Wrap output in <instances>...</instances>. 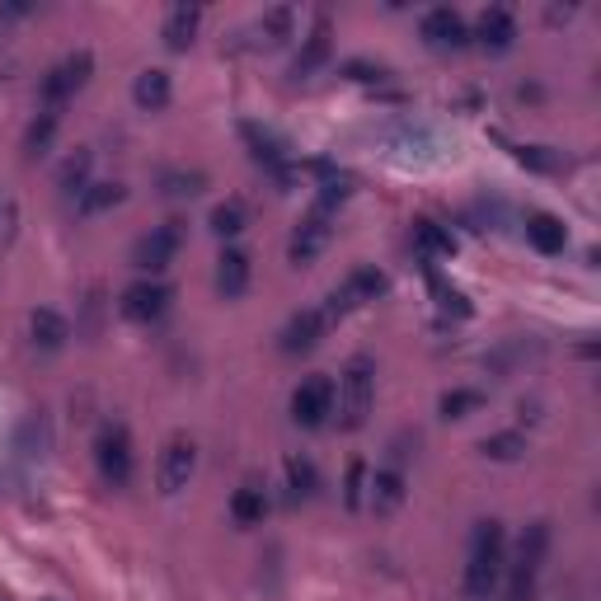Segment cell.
I'll list each match as a JSON object with an SVG mask.
<instances>
[{"mask_svg": "<svg viewBox=\"0 0 601 601\" xmlns=\"http://www.w3.org/2000/svg\"><path fill=\"white\" fill-rule=\"evenodd\" d=\"M503 522H479L475 536H470V564H465V592L470 601H489L494 597V587L503 583V569H508V559H503Z\"/></svg>", "mask_w": 601, "mask_h": 601, "instance_id": "cell-1", "label": "cell"}, {"mask_svg": "<svg viewBox=\"0 0 601 601\" xmlns=\"http://www.w3.org/2000/svg\"><path fill=\"white\" fill-rule=\"evenodd\" d=\"M371 395H376V362L367 353H357L339 376V395H334V409H339V428L357 432L371 414Z\"/></svg>", "mask_w": 601, "mask_h": 601, "instance_id": "cell-2", "label": "cell"}, {"mask_svg": "<svg viewBox=\"0 0 601 601\" xmlns=\"http://www.w3.org/2000/svg\"><path fill=\"white\" fill-rule=\"evenodd\" d=\"M545 550H550V522H531L517 540V555L508 564V601H531L540 578V564H545Z\"/></svg>", "mask_w": 601, "mask_h": 601, "instance_id": "cell-3", "label": "cell"}, {"mask_svg": "<svg viewBox=\"0 0 601 601\" xmlns=\"http://www.w3.org/2000/svg\"><path fill=\"white\" fill-rule=\"evenodd\" d=\"M94 461H99V475L113 484V489H127L132 484V437H127L123 423H104L99 428V442H94Z\"/></svg>", "mask_w": 601, "mask_h": 601, "instance_id": "cell-4", "label": "cell"}, {"mask_svg": "<svg viewBox=\"0 0 601 601\" xmlns=\"http://www.w3.org/2000/svg\"><path fill=\"white\" fill-rule=\"evenodd\" d=\"M376 296H386V273H381V268H353V273L343 278V287L329 292V301H324L320 310L329 315V324H334V320H343L348 310L376 301Z\"/></svg>", "mask_w": 601, "mask_h": 601, "instance_id": "cell-5", "label": "cell"}, {"mask_svg": "<svg viewBox=\"0 0 601 601\" xmlns=\"http://www.w3.org/2000/svg\"><path fill=\"white\" fill-rule=\"evenodd\" d=\"M179 249H184V221H165V226H155L151 235H141L137 245H132V268L155 278V273L170 268Z\"/></svg>", "mask_w": 601, "mask_h": 601, "instance_id": "cell-6", "label": "cell"}, {"mask_svg": "<svg viewBox=\"0 0 601 601\" xmlns=\"http://www.w3.org/2000/svg\"><path fill=\"white\" fill-rule=\"evenodd\" d=\"M90 71H94V57L85 52V47H80V52H71L62 66H52V71H47V80H43V108H52V113H57V108H62L71 94L85 90Z\"/></svg>", "mask_w": 601, "mask_h": 601, "instance_id": "cell-7", "label": "cell"}, {"mask_svg": "<svg viewBox=\"0 0 601 601\" xmlns=\"http://www.w3.org/2000/svg\"><path fill=\"white\" fill-rule=\"evenodd\" d=\"M170 301H174V292L160 278H141V282H132V287L123 292L118 310H123V320H132V324H151V320H160V315L170 310Z\"/></svg>", "mask_w": 601, "mask_h": 601, "instance_id": "cell-8", "label": "cell"}, {"mask_svg": "<svg viewBox=\"0 0 601 601\" xmlns=\"http://www.w3.org/2000/svg\"><path fill=\"white\" fill-rule=\"evenodd\" d=\"M334 414V381L329 376H310L292 390V418L301 428H320Z\"/></svg>", "mask_w": 601, "mask_h": 601, "instance_id": "cell-9", "label": "cell"}, {"mask_svg": "<svg viewBox=\"0 0 601 601\" xmlns=\"http://www.w3.org/2000/svg\"><path fill=\"white\" fill-rule=\"evenodd\" d=\"M240 137L249 141V155L259 160L263 170L273 174L278 184H292V160H287V141L278 137V132H268V127L259 123H240Z\"/></svg>", "mask_w": 601, "mask_h": 601, "instance_id": "cell-10", "label": "cell"}, {"mask_svg": "<svg viewBox=\"0 0 601 601\" xmlns=\"http://www.w3.org/2000/svg\"><path fill=\"white\" fill-rule=\"evenodd\" d=\"M193 470H198V447H193L188 437H174L170 447L160 451V465H155V484H160V494H179V489H188Z\"/></svg>", "mask_w": 601, "mask_h": 601, "instance_id": "cell-11", "label": "cell"}, {"mask_svg": "<svg viewBox=\"0 0 601 601\" xmlns=\"http://www.w3.org/2000/svg\"><path fill=\"white\" fill-rule=\"evenodd\" d=\"M329 235H334V226H329V207H310L306 212V221L296 226V235H292V263H310V259H320L324 254V245H329Z\"/></svg>", "mask_w": 601, "mask_h": 601, "instance_id": "cell-12", "label": "cell"}, {"mask_svg": "<svg viewBox=\"0 0 601 601\" xmlns=\"http://www.w3.org/2000/svg\"><path fill=\"white\" fill-rule=\"evenodd\" d=\"M423 43L437 47V52H456V47L470 43V29H465V19L451 5H437V10L423 15Z\"/></svg>", "mask_w": 601, "mask_h": 601, "instance_id": "cell-13", "label": "cell"}, {"mask_svg": "<svg viewBox=\"0 0 601 601\" xmlns=\"http://www.w3.org/2000/svg\"><path fill=\"white\" fill-rule=\"evenodd\" d=\"M324 329H329V315H324L320 306H310L301 310V315H292L287 320V329H282V353H310L315 343L324 339Z\"/></svg>", "mask_w": 601, "mask_h": 601, "instance_id": "cell-14", "label": "cell"}, {"mask_svg": "<svg viewBox=\"0 0 601 601\" xmlns=\"http://www.w3.org/2000/svg\"><path fill=\"white\" fill-rule=\"evenodd\" d=\"M475 38H479V47H489V52H508L512 38H517V19H512L508 5H489V10L479 15Z\"/></svg>", "mask_w": 601, "mask_h": 601, "instance_id": "cell-15", "label": "cell"}, {"mask_svg": "<svg viewBox=\"0 0 601 601\" xmlns=\"http://www.w3.org/2000/svg\"><path fill=\"white\" fill-rule=\"evenodd\" d=\"M29 329H33V343H38L43 353H57V348H66V339H71V320H66L62 310H52V306L33 310Z\"/></svg>", "mask_w": 601, "mask_h": 601, "instance_id": "cell-16", "label": "cell"}, {"mask_svg": "<svg viewBox=\"0 0 601 601\" xmlns=\"http://www.w3.org/2000/svg\"><path fill=\"white\" fill-rule=\"evenodd\" d=\"M198 29H202V10L198 5H174L170 15H165V47L170 52H188L193 47V38H198Z\"/></svg>", "mask_w": 601, "mask_h": 601, "instance_id": "cell-17", "label": "cell"}, {"mask_svg": "<svg viewBox=\"0 0 601 601\" xmlns=\"http://www.w3.org/2000/svg\"><path fill=\"white\" fill-rule=\"evenodd\" d=\"M245 287H249V254L245 249H226L216 259V292L235 301V296H245Z\"/></svg>", "mask_w": 601, "mask_h": 601, "instance_id": "cell-18", "label": "cell"}, {"mask_svg": "<svg viewBox=\"0 0 601 601\" xmlns=\"http://www.w3.org/2000/svg\"><path fill=\"white\" fill-rule=\"evenodd\" d=\"M170 71H160V66H151V71H141L137 85H132V99H137V108H146V113H160V108L170 104Z\"/></svg>", "mask_w": 601, "mask_h": 601, "instance_id": "cell-19", "label": "cell"}, {"mask_svg": "<svg viewBox=\"0 0 601 601\" xmlns=\"http://www.w3.org/2000/svg\"><path fill=\"white\" fill-rule=\"evenodd\" d=\"M367 498L376 512H395L404 503V475L395 470V465H386V470H376V475L367 479Z\"/></svg>", "mask_w": 601, "mask_h": 601, "instance_id": "cell-20", "label": "cell"}, {"mask_svg": "<svg viewBox=\"0 0 601 601\" xmlns=\"http://www.w3.org/2000/svg\"><path fill=\"white\" fill-rule=\"evenodd\" d=\"M526 240L540 249V254H564V245H569V231H564V221L550 212H536L531 221H526Z\"/></svg>", "mask_w": 601, "mask_h": 601, "instance_id": "cell-21", "label": "cell"}, {"mask_svg": "<svg viewBox=\"0 0 601 601\" xmlns=\"http://www.w3.org/2000/svg\"><path fill=\"white\" fill-rule=\"evenodd\" d=\"M324 62H329V19H320V24L310 29L306 47H301V57L292 62V76H296V80H306V76H315V71H320Z\"/></svg>", "mask_w": 601, "mask_h": 601, "instance_id": "cell-22", "label": "cell"}, {"mask_svg": "<svg viewBox=\"0 0 601 601\" xmlns=\"http://www.w3.org/2000/svg\"><path fill=\"white\" fill-rule=\"evenodd\" d=\"M268 517V498H263L259 484H245L231 494V522L235 526H259Z\"/></svg>", "mask_w": 601, "mask_h": 601, "instance_id": "cell-23", "label": "cell"}, {"mask_svg": "<svg viewBox=\"0 0 601 601\" xmlns=\"http://www.w3.org/2000/svg\"><path fill=\"white\" fill-rule=\"evenodd\" d=\"M287 489H292V503H306L320 489V470L310 456H287Z\"/></svg>", "mask_w": 601, "mask_h": 601, "instance_id": "cell-24", "label": "cell"}, {"mask_svg": "<svg viewBox=\"0 0 601 601\" xmlns=\"http://www.w3.org/2000/svg\"><path fill=\"white\" fill-rule=\"evenodd\" d=\"M221 240H231V235H240L249 226V207L240 198H226V202H216L212 207V221H207Z\"/></svg>", "mask_w": 601, "mask_h": 601, "instance_id": "cell-25", "label": "cell"}, {"mask_svg": "<svg viewBox=\"0 0 601 601\" xmlns=\"http://www.w3.org/2000/svg\"><path fill=\"white\" fill-rule=\"evenodd\" d=\"M90 165H94V155L85 151V146H80L76 155H66L62 160V170H57V184L66 188V193H85V188H90Z\"/></svg>", "mask_w": 601, "mask_h": 601, "instance_id": "cell-26", "label": "cell"}, {"mask_svg": "<svg viewBox=\"0 0 601 601\" xmlns=\"http://www.w3.org/2000/svg\"><path fill=\"white\" fill-rule=\"evenodd\" d=\"M127 198L123 184H90L85 193L76 198V212L80 216H94V212H108V207H118V202Z\"/></svg>", "mask_w": 601, "mask_h": 601, "instance_id": "cell-27", "label": "cell"}, {"mask_svg": "<svg viewBox=\"0 0 601 601\" xmlns=\"http://www.w3.org/2000/svg\"><path fill=\"white\" fill-rule=\"evenodd\" d=\"M479 451L489 456V461H522V451H526V437L517 428L508 432H494V437H484L479 442Z\"/></svg>", "mask_w": 601, "mask_h": 601, "instance_id": "cell-28", "label": "cell"}, {"mask_svg": "<svg viewBox=\"0 0 601 601\" xmlns=\"http://www.w3.org/2000/svg\"><path fill=\"white\" fill-rule=\"evenodd\" d=\"M52 137H57V113H52V108H43V113H38V118L29 123V137H24V151H29V160L47 155Z\"/></svg>", "mask_w": 601, "mask_h": 601, "instance_id": "cell-29", "label": "cell"}, {"mask_svg": "<svg viewBox=\"0 0 601 601\" xmlns=\"http://www.w3.org/2000/svg\"><path fill=\"white\" fill-rule=\"evenodd\" d=\"M414 240H418L423 249H428V254H437V259L456 254V240H451V235L442 231L437 221H428V216H423V221H414Z\"/></svg>", "mask_w": 601, "mask_h": 601, "instance_id": "cell-30", "label": "cell"}, {"mask_svg": "<svg viewBox=\"0 0 601 601\" xmlns=\"http://www.w3.org/2000/svg\"><path fill=\"white\" fill-rule=\"evenodd\" d=\"M484 409V390H447L442 395V418H470Z\"/></svg>", "mask_w": 601, "mask_h": 601, "instance_id": "cell-31", "label": "cell"}, {"mask_svg": "<svg viewBox=\"0 0 601 601\" xmlns=\"http://www.w3.org/2000/svg\"><path fill=\"white\" fill-rule=\"evenodd\" d=\"M160 184H165V193H170V198H193V193H202V188H207V174H202V170H170Z\"/></svg>", "mask_w": 601, "mask_h": 601, "instance_id": "cell-32", "label": "cell"}, {"mask_svg": "<svg viewBox=\"0 0 601 601\" xmlns=\"http://www.w3.org/2000/svg\"><path fill=\"white\" fill-rule=\"evenodd\" d=\"M292 10L287 5H278V10H268V15L259 19V33H263V43H282V38H292Z\"/></svg>", "mask_w": 601, "mask_h": 601, "instance_id": "cell-33", "label": "cell"}, {"mask_svg": "<svg viewBox=\"0 0 601 601\" xmlns=\"http://www.w3.org/2000/svg\"><path fill=\"white\" fill-rule=\"evenodd\" d=\"M362 498H367V465L353 461L348 465V479H343V508H362Z\"/></svg>", "mask_w": 601, "mask_h": 601, "instance_id": "cell-34", "label": "cell"}, {"mask_svg": "<svg viewBox=\"0 0 601 601\" xmlns=\"http://www.w3.org/2000/svg\"><path fill=\"white\" fill-rule=\"evenodd\" d=\"M517 160H522V165H531V170H559V155H545V146H522V151H517Z\"/></svg>", "mask_w": 601, "mask_h": 601, "instance_id": "cell-35", "label": "cell"}, {"mask_svg": "<svg viewBox=\"0 0 601 601\" xmlns=\"http://www.w3.org/2000/svg\"><path fill=\"white\" fill-rule=\"evenodd\" d=\"M348 76L353 80H381L386 71H381V66H367V62H348Z\"/></svg>", "mask_w": 601, "mask_h": 601, "instance_id": "cell-36", "label": "cell"}]
</instances>
